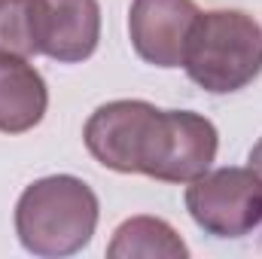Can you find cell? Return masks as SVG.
Returning <instances> with one entry per match:
<instances>
[{
	"mask_svg": "<svg viewBox=\"0 0 262 259\" xmlns=\"http://www.w3.org/2000/svg\"><path fill=\"white\" fill-rule=\"evenodd\" d=\"M98 195L73 174L34 180L15 204V235L34 256H70L89 247L98 229Z\"/></svg>",
	"mask_w": 262,
	"mask_h": 259,
	"instance_id": "obj_1",
	"label": "cell"
},
{
	"mask_svg": "<svg viewBox=\"0 0 262 259\" xmlns=\"http://www.w3.org/2000/svg\"><path fill=\"white\" fill-rule=\"evenodd\" d=\"M183 70L210 95L241 92L262 73V25L241 9L198 12L186 40Z\"/></svg>",
	"mask_w": 262,
	"mask_h": 259,
	"instance_id": "obj_2",
	"label": "cell"
},
{
	"mask_svg": "<svg viewBox=\"0 0 262 259\" xmlns=\"http://www.w3.org/2000/svg\"><path fill=\"white\" fill-rule=\"evenodd\" d=\"M216 125L192 110L152 107L134 149V174L159 183H192L216 162Z\"/></svg>",
	"mask_w": 262,
	"mask_h": 259,
	"instance_id": "obj_3",
	"label": "cell"
},
{
	"mask_svg": "<svg viewBox=\"0 0 262 259\" xmlns=\"http://www.w3.org/2000/svg\"><path fill=\"white\" fill-rule=\"evenodd\" d=\"M186 210L213 238H244L262 226V180L253 168L204 171L186 186Z\"/></svg>",
	"mask_w": 262,
	"mask_h": 259,
	"instance_id": "obj_4",
	"label": "cell"
},
{
	"mask_svg": "<svg viewBox=\"0 0 262 259\" xmlns=\"http://www.w3.org/2000/svg\"><path fill=\"white\" fill-rule=\"evenodd\" d=\"M195 18V0H131V46L152 67H165V70L183 67L186 40H189Z\"/></svg>",
	"mask_w": 262,
	"mask_h": 259,
	"instance_id": "obj_5",
	"label": "cell"
},
{
	"mask_svg": "<svg viewBox=\"0 0 262 259\" xmlns=\"http://www.w3.org/2000/svg\"><path fill=\"white\" fill-rule=\"evenodd\" d=\"M34 31L40 55L79 64L98 49L101 6L98 0H34Z\"/></svg>",
	"mask_w": 262,
	"mask_h": 259,
	"instance_id": "obj_6",
	"label": "cell"
},
{
	"mask_svg": "<svg viewBox=\"0 0 262 259\" xmlns=\"http://www.w3.org/2000/svg\"><path fill=\"white\" fill-rule=\"evenodd\" d=\"M149 101H110L101 104L82 131L85 149L110 171L134 174V149L140 128L149 116Z\"/></svg>",
	"mask_w": 262,
	"mask_h": 259,
	"instance_id": "obj_7",
	"label": "cell"
},
{
	"mask_svg": "<svg viewBox=\"0 0 262 259\" xmlns=\"http://www.w3.org/2000/svg\"><path fill=\"white\" fill-rule=\"evenodd\" d=\"M49 107V89L37 67L21 55L0 52V131L25 134L37 128Z\"/></svg>",
	"mask_w": 262,
	"mask_h": 259,
	"instance_id": "obj_8",
	"label": "cell"
},
{
	"mask_svg": "<svg viewBox=\"0 0 262 259\" xmlns=\"http://www.w3.org/2000/svg\"><path fill=\"white\" fill-rule=\"evenodd\" d=\"M110 259H186L189 247L174 232L171 223L159 217H131L107 244Z\"/></svg>",
	"mask_w": 262,
	"mask_h": 259,
	"instance_id": "obj_9",
	"label": "cell"
},
{
	"mask_svg": "<svg viewBox=\"0 0 262 259\" xmlns=\"http://www.w3.org/2000/svg\"><path fill=\"white\" fill-rule=\"evenodd\" d=\"M0 52L3 55H40L34 31V0H0Z\"/></svg>",
	"mask_w": 262,
	"mask_h": 259,
	"instance_id": "obj_10",
	"label": "cell"
},
{
	"mask_svg": "<svg viewBox=\"0 0 262 259\" xmlns=\"http://www.w3.org/2000/svg\"><path fill=\"white\" fill-rule=\"evenodd\" d=\"M247 162H250V168L256 171V177L262 180V137L256 140V146L250 149V156H247Z\"/></svg>",
	"mask_w": 262,
	"mask_h": 259,
	"instance_id": "obj_11",
	"label": "cell"
}]
</instances>
